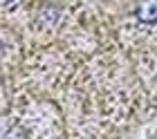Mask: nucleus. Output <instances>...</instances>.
<instances>
[{
  "instance_id": "obj_2",
  "label": "nucleus",
  "mask_w": 157,
  "mask_h": 139,
  "mask_svg": "<svg viewBox=\"0 0 157 139\" xmlns=\"http://www.w3.org/2000/svg\"><path fill=\"white\" fill-rule=\"evenodd\" d=\"M2 139H27V133H25L20 126H13V128H9V130L5 133Z\"/></svg>"
},
{
  "instance_id": "obj_1",
  "label": "nucleus",
  "mask_w": 157,
  "mask_h": 139,
  "mask_svg": "<svg viewBox=\"0 0 157 139\" xmlns=\"http://www.w3.org/2000/svg\"><path fill=\"white\" fill-rule=\"evenodd\" d=\"M137 18L146 25L157 23V0H141L137 5Z\"/></svg>"
}]
</instances>
